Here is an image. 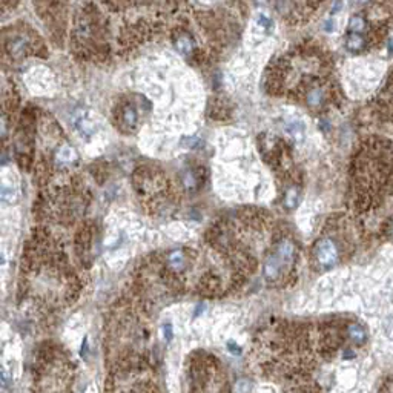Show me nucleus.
<instances>
[{
  "instance_id": "f257e3e1",
  "label": "nucleus",
  "mask_w": 393,
  "mask_h": 393,
  "mask_svg": "<svg viewBox=\"0 0 393 393\" xmlns=\"http://www.w3.org/2000/svg\"><path fill=\"white\" fill-rule=\"evenodd\" d=\"M313 257H315L321 269H330V267L337 264L339 258V250L337 243L330 238H321L315 244V247H313Z\"/></svg>"
},
{
  "instance_id": "f03ea898",
  "label": "nucleus",
  "mask_w": 393,
  "mask_h": 393,
  "mask_svg": "<svg viewBox=\"0 0 393 393\" xmlns=\"http://www.w3.org/2000/svg\"><path fill=\"white\" fill-rule=\"evenodd\" d=\"M284 267L286 266L282 264V261L277 257L275 252L271 254L269 257L264 260V264H263V274H264L266 281H269V282L277 281L281 277V272H282Z\"/></svg>"
},
{
  "instance_id": "7ed1b4c3",
  "label": "nucleus",
  "mask_w": 393,
  "mask_h": 393,
  "mask_svg": "<svg viewBox=\"0 0 393 393\" xmlns=\"http://www.w3.org/2000/svg\"><path fill=\"white\" fill-rule=\"evenodd\" d=\"M29 48V37L19 34L14 36L11 39L6 40V51L12 56V57H20L26 53V50Z\"/></svg>"
},
{
  "instance_id": "20e7f679",
  "label": "nucleus",
  "mask_w": 393,
  "mask_h": 393,
  "mask_svg": "<svg viewBox=\"0 0 393 393\" xmlns=\"http://www.w3.org/2000/svg\"><path fill=\"white\" fill-rule=\"evenodd\" d=\"M166 264H168V269H169L170 272H175V274L184 272L186 264H187L186 254L183 252L181 249L172 250V252L166 257Z\"/></svg>"
},
{
  "instance_id": "39448f33",
  "label": "nucleus",
  "mask_w": 393,
  "mask_h": 393,
  "mask_svg": "<svg viewBox=\"0 0 393 393\" xmlns=\"http://www.w3.org/2000/svg\"><path fill=\"white\" fill-rule=\"evenodd\" d=\"M275 254L277 257L282 261V264L284 266H290L295 260V244L284 238V240H281L277 246V250H275Z\"/></svg>"
},
{
  "instance_id": "423d86ee",
  "label": "nucleus",
  "mask_w": 393,
  "mask_h": 393,
  "mask_svg": "<svg viewBox=\"0 0 393 393\" xmlns=\"http://www.w3.org/2000/svg\"><path fill=\"white\" fill-rule=\"evenodd\" d=\"M174 46L175 48L184 54V56H189L195 51V40L187 34V33H178L174 36Z\"/></svg>"
},
{
  "instance_id": "0eeeda50",
  "label": "nucleus",
  "mask_w": 393,
  "mask_h": 393,
  "mask_svg": "<svg viewBox=\"0 0 393 393\" xmlns=\"http://www.w3.org/2000/svg\"><path fill=\"white\" fill-rule=\"evenodd\" d=\"M137 118H138V114H137V108L132 105V103H126L123 105L121 108V112H120V120L121 123L124 124L126 128H135V123H137Z\"/></svg>"
},
{
  "instance_id": "6e6552de",
  "label": "nucleus",
  "mask_w": 393,
  "mask_h": 393,
  "mask_svg": "<svg viewBox=\"0 0 393 393\" xmlns=\"http://www.w3.org/2000/svg\"><path fill=\"white\" fill-rule=\"evenodd\" d=\"M324 99H326L324 91L320 86H312V88H309V91L306 94V103L310 108H320L324 103Z\"/></svg>"
},
{
  "instance_id": "1a4fd4ad",
  "label": "nucleus",
  "mask_w": 393,
  "mask_h": 393,
  "mask_svg": "<svg viewBox=\"0 0 393 393\" xmlns=\"http://www.w3.org/2000/svg\"><path fill=\"white\" fill-rule=\"evenodd\" d=\"M200 172L197 169H187L184 174H183V184H184V189L187 191H195L198 184L201 183V178H200Z\"/></svg>"
},
{
  "instance_id": "9d476101",
  "label": "nucleus",
  "mask_w": 393,
  "mask_h": 393,
  "mask_svg": "<svg viewBox=\"0 0 393 393\" xmlns=\"http://www.w3.org/2000/svg\"><path fill=\"white\" fill-rule=\"evenodd\" d=\"M347 334H349V338L355 342V344H364L366 339H367V332L363 326H359L356 323H352L347 329Z\"/></svg>"
},
{
  "instance_id": "9b49d317",
  "label": "nucleus",
  "mask_w": 393,
  "mask_h": 393,
  "mask_svg": "<svg viewBox=\"0 0 393 393\" xmlns=\"http://www.w3.org/2000/svg\"><path fill=\"white\" fill-rule=\"evenodd\" d=\"M345 48L349 51H361L366 48V39L363 34H355V33H349L347 39H345Z\"/></svg>"
},
{
  "instance_id": "f8f14e48",
  "label": "nucleus",
  "mask_w": 393,
  "mask_h": 393,
  "mask_svg": "<svg viewBox=\"0 0 393 393\" xmlns=\"http://www.w3.org/2000/svg\"><path fill=\"white\" fill-rule=\"evenodd\" d=\"M367 29V20L364 19V15L361 14H353L350 20H349V31L355 34H363Z\"/></svg>"
},
{
  "instance_id": "ddd939ff",
  "label": "nucleus",
  "mask_w": 393,
  "mask_h": 393,
  "mask_svg": "<svg viewBox=\"0 0 393 393\" xmlns=\"http://www.w3.org/2000/svg\"><path fill=\"white\" fill-rule=\"evenodd\" d=\"M282 203H284V206L287 209H295L298 206V203H300V192L295 186L289 187L284 194V198H282Z\"/></svg>"
},
{
  "instance_id": "4468645a",
  "label": "nucleus",
  "mask_w": 393,
  "mask_h": 393,
  "mask_svg": "<svg viewBox=\"0 0 393 393\" xmlns=\"http://www.w3.org/2000/svg\"><path fill=\"white\" fill-rule=\"evenodd\" d=\"M286 131L289 135H292L295 140H303L304 137V124L301 121H298V120H292L286 124Z\"/></svg>"
},
{
  "instance_id": "2eb2a0df",
  "label": "nucleus",
  "mask_w": 393,
  "mask_h": 393,
  "mask_svg": "<svg viewBox=\"0 0 393 393\" xmlns=\"http://www.w3.org/2000/svg\"><path fill=\"white\" fill-rule=\"evenodd\" d=\"M258 25L263 26V28H269V26H271V20L267 19L264 14H260V15H258Z\"/></svg>"
},
{
  "instance_id": "dca6fc26",
  "label": "nucleus",
  "mask_w": 393,
  "mask_h": 393,
  "mask_svg": "<svg viewBox=\"0 0 393 393\" xmlns=\"http://www.w3.org/2000/svg\"><path fill=\"white\" fill-rule=\"evenodd\" d=\"M163 330H165V332H163V334H165L166 339L169 341V339L172 338V327H170L169 324H165V326H163Z\"/></svg>"
},
{
  "instance_id": "f3484780",
  "label": "nucleus",
  "mask_w": 393,
  "mask_h": 393,
  "mask_svg": "<svg viewBox=\"0 0 393 393\" xmlns=\"http://www.w3.org/2000/svg\"><path fill=\"white\" fill-rule=\"evenodd\" d=\"M390 233H392V237H393V222H392V226H390Z\"/></svg>"
}]
</instances>
